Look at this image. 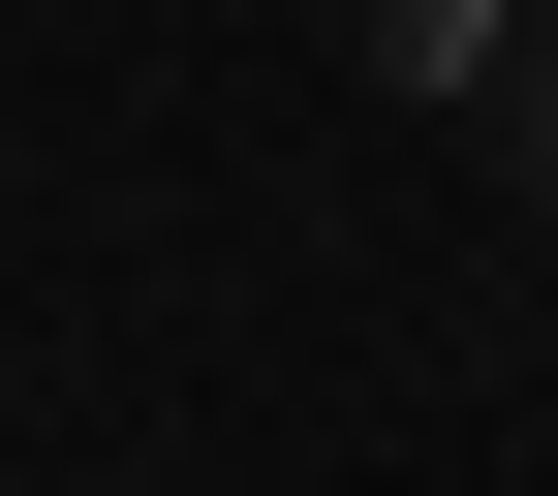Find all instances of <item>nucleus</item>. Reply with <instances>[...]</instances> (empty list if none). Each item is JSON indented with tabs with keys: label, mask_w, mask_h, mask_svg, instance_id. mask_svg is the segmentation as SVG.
Returning <instances> with one entry per match:
<instances>
[{
	"label": "nucleus",
	"mask_w": 558,
	"mask_h": 496,
	"mask_svg": "<svg viewBox=\"0 0 558 496\" xmlns=\"http://www.w3.org/2000/svg\"><path fill=\"white\" fill-rule=\"evenodd\" d=\"M527 62V0H373V94H497Z\"/></svg>",
	"instance_id": "1"
},
{
	"label": "nucleus",
	"mask_w": 558,
	"mask_h": 496,
	"mask_svg": "<svg viewBox=\"0 0 558 496\" xmlns=\"http://www.w3.org/2000/svg\"><path fill=\"white\" fill-rule=\"evenodd\" d=\"M497 124H527V186H558V32H527V62H497Z\"/></svg>",
	"instance_id": "2"
}]
</instances>
